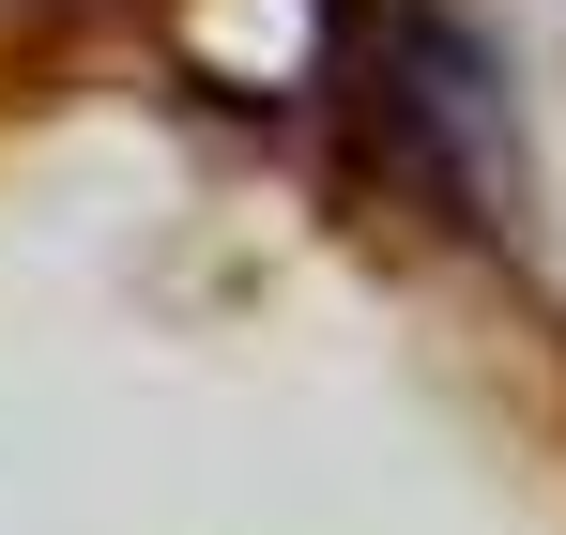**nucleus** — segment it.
<instances>
[{
  "label": "nucleus",
  "mask_w": 566,
  "mask_h": 535,
  "mask_svg": "<svg viewBox=\"0 0 566 535\" xmlns=\"http://www.w3.org/2000/svg\"><path fill=\"white\" fill-rule=\"evenodd\" d=\"M368 123L382 154L429 183L460 230H505L536 214V154H521V62L474 0H398L382 15V62H368Z\"/></svg>",
  "instance_id": "1"
}]
</instances>
